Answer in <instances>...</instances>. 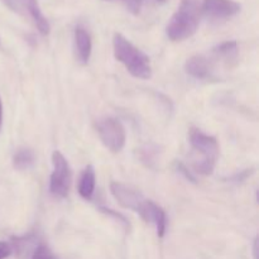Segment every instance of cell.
<instances>
[{"label":"cell","mask_w":259,"mask_h":259,"mask_svg":"<svg viewBox=\"0 0 259 259\" xmlns=\"http://www.w3.org/2000/svg\"><path fill=\"white\" fill-rule=\"evenodd\" d=\"M53 171L50 177V192L57 199H65L68 195L72 182L70 164L60 151L52 153Z\"/></svg>","instance_id":"277c9868"},{"label":"cell","mask_w":259,"mask_h":259,"mask_svg":"<svg viewBox=\"0 0 259 259\" xmlns=\"http://www.w3.org/2000/svg\"><path fill=\"white\" fill-rule=\"evenodd\" d=\"M114 56L116 61L125 66L126 71L137 78L147 80L152 76L151 61L146 53L137 48L120 33H115L113 39Z\"/></svg>","instance_id":"3957f363"},{"label":"cell","mask_w":259,"mask_h":259,"mask_svg":"<svg viewBox=\"0 0 259 259\" xmlns=\"http://www.w3.org/2000/svg\"><path fill=\"white\" fill-rule=\"evenodd\" d=\"M167 0H124V4L126 5L128 10L133 14H139L142 10V8L146 4H156L161 5L164 4Z\"/></svg>","instance_id":"e0dca14e"},{"label":"cell","mask_w":259,"mask_h":259,"mask_svg":"<svg viewBox=\"0 0 259 259\" xmlns=\"http://www.w3.org/2000/svg\"><path fill=\"white\" fill-rule=\"evenodd\" d=\"M110 192L114 199L119 202V205H121L125 209L133 210L136 212H139L142 205L146 201V199H144L141 192L132 189L128 185L121 184V182L118 181L111 182Z\"/></svg>","instance_id":"ba28073f"},{"label":"cell","mask_w":259,"mask_h":259,"mask_svg":"<svg viewBox=\"0 0 259 259\" xmlns=\"http://www.w3.org/2000/svg\"><path fill=\"white\" fill-rule=\"evenodd\" d=\"M138 214L141 215L144 222L154 224L157 229V235L159 238L164 237L167 229V217L164 210L159 205H157L152 200H146Z\"/></svg>","instance_id":"9c48e42d"},{"label":"cell","mask_w":259,"mask_h":259,"mask_svg":"<svg viewBox=\"0 0 259 259\" xmlns=\"http://www.w3.org/2000/svg\"><path fill=\"white\" fill-rule=\"evenodd\" d=\"M201 15L212 20H227L240 12V4L234 0H201Z\"/></svg>","instance_id":"52a82bcc"},{"label":"cell","mask_w":259,"mask_h":259,"mask_svg":"<svg viewBox=\"0 0 259 259\" xmlns=\"http://www.w3.org/2000/svg\"><path fill=\"white\" fill-rule=\"evenodd\" d=\"M253 174H254V169L253 168L243 169V171H239L237 172V174L233 175V176H230L229 179H228V181L233 182V184H242V182H244L248 177L252 176Z\"/></svg>","instance_id":"d6986e66"},{"label":"cell","mask_w":259,"mask_h":259,"mask_svg":"<svg viewBox=\"0 0 259 259\" xmlns=\"http://www.w3.org/2000/svg\"><path fill=\"white\" fill-rule=\"evenodd\" d=\"M73 39H75L76 60L81 65H86L90 60L91 51H93V40H91L90 33L83 27L78 25L75 29Z\"/></svg>","instance_id":"8fae6325"},{"label":"cell","mask_w":259,"mask_h":259,"mask_svg":"<svg viewBox=\"0 0 259 259\" xmlns=\"http://www.w3.org/2000/svg\"><path fill=\"white\" fill-rule=\"evenodd\" d=\"M201 17L200 0H181L167 24V37L174 42H181L192 37L199 28Z\"/></svg>","instance_id":"6da1fadb"},{"label":"cell","mask_w":259,"mask_h":259,"mask_svg":"<svg viewBox=\"0 0 259 259\" xmlns=\"http://www.w3.org/2000/svg\"><path fill=\"white\" fill-rule=\"evenodd\" d=\"M185 70L191 77L197 80H206L212 76V65L209 58L202 55L190 57L185 63Z\"/></svg>","instance_id":"7c38bea8"},{"label":"cell","mask_w":259,"mask_h":259,"mask_svg":"<svg viewBox=\"0 0 259 259\" xmlns=\"http://www.w3.org/2000/svg\"><path fill=\"white\" fill-rule=\"evenodd\" d=\"M106 2H113V0H106ZM121 2H124V0H121Z\"/></svg>","instance_id":"d4e9b609"},{"label":"cell","mask_w":259,"mask_h":259,"mask_svg":"<svg viewBox=\"0 0 259 259\" xmlns=\"http://www.w3.org/2000/svg\"><path fill=\"white\" fill-rule=\"evenodd\" d=\"M35 156L34 152L30 148H19L13 156V166L18 171H27L34 164Z\"/></svg>","instance_id":"5bb4252c"},{"label":"cell","mask_w":259,"mask_h":259,"mask_svg":"<svg viewBox=\"0 0 259 259\" xmlns=\"http://www.w3.org/2000/svg\"><path fill=\"white\" fill-rule=\"evenodd\" d=\"M30 259H55V255H53L52 250H51L47 245L40 243V244L35 248L34 253H33Z\"/></svg>","instance_id":"ac0fdd59"},{"label":"cell","mask_w":259,"mask_h":259,"mask_svg":"<svg viewBox=\"0 0 259 259\" xmlns=\"http://www.w3.org/2000/svg\"><path fill=\"white\" fill-rule=\"evenodd\" d=\"M259 240H258V237H255L254 239V243H253V258L254 259H258L259 257Z\"/></svg>","instance_id":"603a6c76"},{"label":"cell","mask_w":259,"mask_h":259,"mask_svg":"<svg viewBox=\"0 0 259 259\" xmlns=\"http://www.w3.org/2000/svg\"><path fill=\"white\" fill-rule=\"evenodd\" d=\"M212 52L218 57L222 58L223 61L229 63L237 61L238 55H239V48H238V43L235 40H227V42H223L220 45H218L212 50Z\"/></svg>","instance_id":"9a60e30c"},{"label":"cell","mask_w":259,"mask_h":259,"mask_svg":"<svg viewBox=\"0 0 259 259\" xmlns=\"http://www.w3.org/2000/svg\"><path fill=\"white\" fill-rule=\"evenodd\" d=\"M190 144L192 149V167L202 176L212 174L219 156V143L217 138L205 134L200 129L190 131Z\"/></svg>","instance_id":"7a4b0ae2"},{"label":"cell","mask_w":259,"mask_h":259,"mask_svg":"<svg viewBox=\"0 0 259 259\" xmlns=\"http://www.w3.org/2000/svg\"><path fill=\"white\" fill-rule=\"evenodd\" d=\"M12 254V247L9 243L0 242V259H5Z\"/></svg>","instance_id":"7402d4cb"},{"label":"cell","mask_w":259,"mask_h":259,"mask_svg":"<svg viewBox=\"0 0 259 259\" xmlns=\"http://www.w3.org/2000/svg\"><path fill=\"white\" fill-rule=\"evenodd\" d=\"M141 159L143 163H146L147 167L149 168H154L159 159V148L158 146L153 143L146 144L143 148L141 149Z\"/></svg>","instance_id":"2e32d148"},{"label":"cell","mask_w":259,"mask_h":259,"mask_svg":"<svg viewBox=\"0 0 259 259\" xmlns=\"http://www.w3.org/2000/svg\"><path fill=\"white\" fill-rule=\"evenodd\" d=\"M175 166H176L177 171H179L180 174H181L182 176H184L185 179L187 180V181L192 182V184H196V177H195L194 175H192V172L190 171V169L187 168V167L185 166V164L182 163V162H176V163H175Z\"/></svg>","instance_id":"ffe728a7"},{"label":"cell","mask_w":259,"mask_h":259,"mask_svg":"<svg viewBox=\"0 0 259 259\" xmlns=\"http://www.w3.org/2000/svg\"><path fill=\"white\" fill-rule=\"evenodd\" d=\"M2 124H3V103H2V98H0V129H2Z\"/></svg>","instance_id":"cb8c5ba5"},{"label":"cell","mask_w":259,"mask_h":259,"mask_svg":"<svg viewBox=\"0 0 259 259\" xmlns=\"http://www.w3.org/2000/svg\"><path fill=\"white\" fill-rule=\"evenodd\" d=\"M96 131H98L99 138L103 142L104 146L113 153H118L125 146V128L118 119H101L96 124Z\"/></svg>","instance_id":"5b68a950"},{"label":"cell","mask_w":259,"mask_h":259,"mask_svg":"<svg viewBox=\"0 0 259 259\" xmlns=\"http://www.w3.org/2000/svg\"><path fill=\"white\" fill-rule=\"evenodd\" d=\"M95 185H96V175L94 171L93 166H88L82 171L80 176V181H78V194L82 199L91 200L95 192Z\"/></svg>","instance_id":"4fadbf2b"},{"label":"cell","mask_w":259,"mask_h":259,"mask_svg":"<svg viewBox=\"0 0 259 259\" xmlns=\"http://www.w3.org/2000/svg\"><path fill=\"white\" fill-rule=\"evenodd\" d=\"M2 2L12 12L28 18L35 25L40 34L47 35L50 33V23L43 15L38 0H2Z\"/></svg>","instance_id":"8992f818"},{"label":"cell","mask_w":259,"mask_h":259,"mask_svg":"<svg viewBox=\"0 0 259 259\" xmlns=\"http://www.w3.org/2000/svg\"><path fill=\"white\" fill-rule=\"evenodd\" d=\"M39 244V237H38L37 233L32 232L22 235V237H13L10 247H12V252L15 253L17 258L28 259L32 257L35 248Z\"/></svg>","instance_id":"30bf717a"},{"label":"cell","mask_w":259,"mask_h":259,"mask_svg":"<svg viewBox=\"0 0 259 259\" xmlns=\"http://www.w3.org/2000/svg\"><path fill=\"white\" fill-rule=\"evenodd\" d=\"M99 210H100L101 212H104V214L108 215V217H111V218H114V219L118 220V222H120L125 228H129V222L125 219V217H123V215L119 214V212L114 211V210H111V209H108V207H100Z\"/></svg>","instance_id":"44dd1931"}]
</instances>
